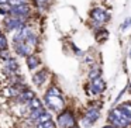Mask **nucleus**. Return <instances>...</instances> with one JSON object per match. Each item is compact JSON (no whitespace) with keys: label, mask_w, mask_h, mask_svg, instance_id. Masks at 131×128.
<instances>
[{"label":"nucleus","mask_w":131,"mask_h":128,"mask_svg":"<svg viewBox=\"0 0 131 128\" xmlns=\"http://www.w3.org/2000/svg\"><path fill=\"white\" fill-rule=\"evenodd\" d=\"M107 120L110 122V125H113L114 128H127L131 124V118L120 107L111 110L108 117H107Z\"/></svg>","instance_id":"obj_1"},{"label":"nucleus","mask_w":131,"mask_h":128,"mask_svg":"<svg viewBox=\"0 0 131 128\" xmlns=\"http://www.w3.org/2000/svg\"><path fill=\"white\" fill-rule=\"evenodd\" d=\"M26 21L24 18H20V17H14V16H10L7 14L3 20V24L9 31H17V30L23 28L26 26Z\"/></svg>","instance_id":"obj_2"},{"label":"nucleus","mask_w":131,"mask_h":128,"mask_svg":"<svg viewBox=\"0 0 131 128\" xmlns=\"http://www.w3.org/2000/svg\"><path fill=\"white\" fill-rule=\"evenodd\" d=\"M45 103L54 111H61L65 106L62 96H54V94H45Z\"/></svg>","instance_id":"obj_3"},{"label":"nucleus","mask_w":131,"mask_h":128,"mask_svg":"<svg viewBox=\"0 0 131 128\" xmlns=\"http://www.w3.org/2000/svg\"><path fill=\"white\" fill-rule=\"evenodd\" d=\"M58 125L61 128H72L76 125V121H75V117L71 111H63L58 115Z\"/></svg>","instance_id":"obj_4"},{"label":"nucleus","mask_w":131,"mask_h":128,"mask_svg":"<svg viewBox=\"0 0 131 128\" xmlns=\"http://www.w3.org/2000/svg\"><path fill=\"white\" fill-rule=\"evenodd\" d=\"M90 18L94 21V23H99V24H104L108 21L110 16L106 10L100 9V7H94V9L90 10Z\"/></svg>","instance_id":"obj_5"},{"label":"nucleus","mask_w":131,"mask_h":128,"mask_svg":"<svg viewBox=\"0 0 131 128\" xmlns=\"http://www.w3.org/2000/svg\"><path fill=\"white\" fill-rule=\"evenodd\" d=\"M30 13H31V7L28 6V3H26V4H20V6L12 7L10 16H14V17H20V18L27 20V17L30 16Z\"/></svg>","instance_id":"obj_6"},{"label":"nucleus","mask_w":131,"mask_h":128,"mask_svg":"<svg viewBox=\"0 0 131 128\" xmlns=\"http://www.w3.org/2000/svg\"><path fill=\"white\" fill-rule=\"evenodd\" d=\"M99 117H100V111L94 107H90L89 110H86V113H85L83 124H85L86 127H90L92 124H94V122L99 120Z\"/></svg>","instance_id":"obj_7"},{"label":"nucleus","mask_w":131,"mask_h":128,"mask_svg":"<svg viewBox=\"0 0 131 128\" xmlns=\"http://www.w3.org/2000/svg\"><path fill=\"white\" fill-rule=\"evenodd\" d=\"M90 90H92V93H94V94H100L106 90V83H104V80L102 79V76L90 80Z\"/></svg>","instance_id":"obj_8"},{"label":"nucleus","mask_w":131,"mask_h":128,"mask_svg":"<svg viewBox=\"0 0 131 128\" xmlns=\"http://www.w3.org/2000/svg\"><path fill=\"white\" fill-rule=\"evenodd\" d=\"M34 97H35V93L32 90H26V91L23 90L17 96V101L20 103V104H23V103H30Z\"/></svg>","instance_id":"obj_9"},{"label":"nucleus","mask_w":131,"mask_h":128,"mask_svg":"<svg viewBox=\"0 0 131 128\" xmlns=\"http://www.w3.org/2000/svg\"><path fill=\"white\" fill-rule=\"evenodd\" d=\"M47 75H48L47 69H41V71L35 72V75L32 76V82H34L37 86H41L47 80Z\"/></svg>","instance_id":"obj_10"},{"label":"nucleus","mask_w":131,"mask_h":128,"mask_svg":"<svg viewBox=\"0 0 131 128\" xmlns=\"http://www.w3.org/2000/svg\"><path fill=\"white\" fill-rule=\"evenodd\" d=\"M38 65H40V59H38V56H35V55H28V56H27V66H28L30 71L37 69Z\"/></svg>","instance_id":"obj_11"},{"label":"nucleus","mask_w":131,"mask_h":128,"mask_svg":"<svg viewBox=\"0 0 131 128\" xmlns=\"http://www.w3.org/2000/svg\"><path fill=\"white\" fill-rule=\"evenodd\" d=\"M49 120H52V117H51V114L45 110L42 114H40V117L35 120V122H37V124H42V122H47V121H49Z\"/></svg>","instance_id":"obj_12"},{"label":"nucleus","mask_w":131,"mask_h":128,"mask_svg":"<svg viewBox=\"0 0 131 128\" xmlns=\"http://www.w3.org/2000/svg\"><path fill=\"white\" fill-rule=\"evenodd\" d=\"M100 75H102V69H100L99 66H94V68L89 72V79L92 80V79H96V77H100Z\"/></svg>","instance_id":"obj_13"},{"label":"nucleus","mask_w":131,"mask_h":128,"mask_svg":"<svg viewBox=\"0 0 131 128\" xmlns=\"http://www.w3.org/2000/svg\"><path fill=\"white\" fill-rule=\"evenodd\" d=\"M28 106H30V110H38V108H42V104H41V101L37 99V97H34V99L28 103Z\"/></svg>","instance_id":"obj_14"},{"label":"nucleus","mask_w":131,"mask_h":128,"mask_svg":"<svg viewBox=\"0 0 131 128\" xmlns=\"http://www.w3.org/2000/svg\"><path fill=\"white\" fill-rule=\"evenodd\" d=\"M10 11H12V6L9 4V2H7V3L0 4V14L7 16V14H10Z\"/></svg>","instance_id":"obj_15"},{"label":"nucleus","mask_w":131,"mask_h":128,"mask_svg":"<svg viewBox=\"0 0 131 128\" xmlns=\"http://www.w3.org/2000/svg\"><path fill=\"white\" fill-rule=\"evenodd\" d=\"M37 128H57V124L52 120H49V121L42 122V124H37Z\"/></svg>","instance_id":"obj_16"},{"label":"nucleus","mask_w":131,"mask_h":128,"mask_svg":"<svg viewBox=\"0 0 131 128\" xmlns=\"http://www.w3.org/2000/svg\"><path fill=\"white\" fill-rule=\"evenodd\" d=\"M120 108L131 118V103H123V104L120 106Z\"/></svg>","instance_id":"obj_17"},{"label":"nucleus","mask_w":131,"mask_h":128,"mask_svg":"<svg viewBox=\"0 0 131 128\" xmlns=\"http://www.w3.org/2000/svg\"><path fill=\"white\" fill-rule=\"evenodd\" d=\"M9 42H7V38L4 34H0V49H7Z\"/></svg>","instance_id":"obj_18"},{"label":"nucleus","mask_w":131,"mask_h":128,"mask_svg":"<svg viewBox=\"0 0 131 128\" xmlns=\"http://www.w3.org/2000/svg\"><path fill=\"white\" fill-rule=\"evenodd\" d=\"M10 58V51L9 49H0V59L7 61Z\"/></svg>","instance_id":"obj_19"},{"label":"nucleus","mask_w":131,"mask_h":128,"mask_svg":"<svg viewBox=\"0 0 131 128\" xmlns=\"http://www.w3.org/2000/svg\"><path fill=\"white\" fill-rule=\"evenodd\" d=\"M28 3L27 0H9V4L12 7H16V6H20V4H26Z\"/></svg>","instance_id":"obj_20"},{"label":"nucleus","mask_w":131,"mask_h":128,"mask_svg":"<svg viewBox=\"0 0 131 128\" xmlns=\"http://www.w3.org/2000/svg\"><path fill=\"white\" fill-rule=\"evenodd\" d=\"M47 94H54V96H61V91H59V89H57V87H49L48 89V91H47Z\"/></svg>","instance_id":"obj_21"},{"label":"nucleus","mask_w":131,"mask_h":128,"mask_svg":"<svg viewBox=\"0 0 131 128\" xmlns=\"http://www.w3.org/2000/svg\"><path fill=\"white\" fill-rule=\"evenodd\" d=\"M130 26H131V17H128L127 20H125L124 23H123V26H121V30H125L127 27H130Z\"/></svg>","instance_id":"obj_22"},{"label":"nucleus","mask_w":131,"mask_h":128,"mask_svg":"<svg viewBox=\"0 0 131 128\" xmlns=\"http://www.w3.org/2000/svg\"><path fill=\"white\" fill-rule=\"evenodd\" d=\"M47 2H48V0H35V3H37L38 6H44V4H47Z\"/></svg>","instance_id":"obj_23"},{"label":"nucleus","mask_w":131,"mask_h":128,"mask_svg":"<svg viewBox=\"0 0 131 128\" xmlns=\"http://www.w3.org/2000/svg\"><path fill=\"white\" fill-rule=\"evenodd\" d=\"M103 128H114V127H113V125H104Z\"/></svg>","instance_id":"obj_24"},{"label":"nucleus","mask_w":131,"mask_h":128,"mask_svg":"<svg viewBox=\"0 0 131 128\" xmlns=\"http://www.w3.org/2000/svg\"><path fill=\"white\" fill-rule=\"evenodd\" d=\"M3 3H7V0H0V4H3Z\"/></svg>","instance_id":"obj_25"},{"label":"nucleus","mask_w":131,"mask_h":128,"mask_svg":"<svg viewBox=\"0 0 131 128\" xmlns=\"http://www.w3.org/2000/svg\"><path fill=\"white\" fill-rule=\"evenodd\" d=\"M128 90H130V93H131V83H130V86H128Z\"/></svg>","instance_id":"obj_26"},{"label":"nucleus","mask_w":131,"mask_h":128,"mask_svg":"<svg viewBox=\"0 0 131 128\" xmlns=\"http://www.w3.org/2000/svg\"><path fill=\"white\" fill-rule=\"evenodd\" d=\"M72 128H80V127H78V125H75V127H72Z\"/></svg>","instance_id":"obj_27"},{"label":"nucleus","mask_w":131,"mask_h":128,"mask_svg":"<svg viewBox=\"0 0 131 128\" xmlns=\"http://www.w3.org/2000/svg\"><path fill=\"white\" fill-rule=\"evenodd\" d=\"M130 58H131V51H130Z\"/></svg>","instance_id":"obj_28"},{"label":"nucleus","mask_w":131,"mask_h":128,"mask_svg":"<svg viewBox=\"0 0 131 128\" xmlns=\"http://www.w3.org/2000/svg\"><path fill=\"white\" fill-rule=\"evenodd\" d=\"M0 34H2V28H0Z\"/></svg>","instance_id":"obj_29"}]
</instances>
